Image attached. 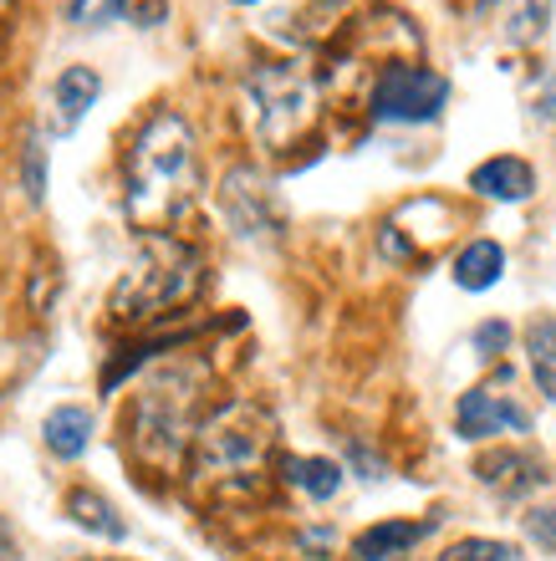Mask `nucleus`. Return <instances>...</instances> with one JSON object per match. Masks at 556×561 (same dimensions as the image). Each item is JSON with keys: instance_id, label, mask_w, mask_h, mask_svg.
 <instances>
[{"instance_id": "9b49d317", "label": "nucleus", "mask_w": 556, "mask_h": 561, "mask_svg": "<svg viewBox=\"0 0 556 561\" xmlns=\"http://www.w3.org/2000/svg\"><path fill=\"white\" fill-rule=\"evenodd\" d=\"M429 531H434V520H383V526H367L352 541V561H404Z\"/></svg>"}, {"instance_id": "cd10ccee", "label": "nucleus", "mask_w": 556, "mask_h": 561, "mask_svg": "<svg viewBox=\"0 0 556 561\" xmlns=\"http://www.w3.org/2000/svg\"><path fill=\"white\" fill-rule=\"evenodd\" d=\"M235 5H256V0H235Z\"/></svg>"}, {"instance_id": "0eeeda50", "label": "nucleus", "mask_w": 556, "mask_h": 561, "mask_svg": "<svg viewBox=\"0 0 556 561\" xmlns=\"http://www.w3.org/2000/svg\"><path fill=\"white\" fill-rule=\"evenodd\" d=\"M220 205L240 236H276V205H271V184L256 169H230L220 184Z\"/></svg>"}, {"instance_id": "f03ea898", "label": "nucleus", "mask_w": 556, "mask_h": 561, "mask_svg": "<svg viewBox=\"0 0 556 561\" xmlns=\"http://www.w3.org/2000/svg\"><path fill=\"white\" fill-rule=\"evenodd\" d=\"M200 251L184 245V240L163 236V230H148L138 240V261L133 271L113 286V322H154V317H169L174 307H184L194 291H200Z\"/></svg>"}, {"instance_id": "7ed1b4c3", "label": "nucleus", "mask_w": 556, "mask_h": 561, "mask_svg": "<svg viewBox=\"0 0 556 561\" xmlns=\"http://www.w3.org/2000/svg\"><path fill=\"white\" fill-rule=\"evenodd\" d=\"M194 399H200V368H169L133 399V414L123 419L133 455L154 470H174L184 449H194Z\"/></svg>"}, {"instance_id": "b1692460", "label": "nucleus", "mask_w": 556, "mask_h": 561, "mask_svg": "<svg viewBox=\"0 0 556 561\" xmlns=\"http://www.w3.org/2000/svg\"><path fill=\"white\" fill-rule=\"evenodd\" d=\"M526 531H531V541H536V547H556V511H531Z\"/></svg>"}, {"instance_id": "f3484780", "label": "nucleus", "mask_w": 556, "mask_h": 561, "mask_svg": "<svg viewBox=\"0 0 556 561\" xmlns=\"http://www.w3.org/2000/svg\"><path fill=\"white\" fill-rule=\"evenodd\" d=\"M281 470H286V480H292L302 495H311V501H332L337 490H342V465H337V459L302 455V459H286Z\"/></svg>"}, {"instance_id": "5701e85b", "label": "nucleus", "mask_w": 556, "mask_h": 561, "mask_svg": "<svg viewBox=\"0 0 556 561\" xmlns=\"http://www.w3.org/2000/svg\"><path fill=\"white\" fill-rule=\"evenodd\" d=\"M531 113L542 123H556V77H542L536 92H531Z\"/></svg>"}, {"instance_id": "393cba45", "label": "nucleus", "mask_w": 556, "mask_h": 561, "mask_svg": "<svg viewBox=\"0 0 556 561\" xmlns=\"http://www.w3.org/2000/svg\"><path fill=\"white\" fill-rule=\"evenodd\" d=\"M82 11H88V0H72V5H67V15H72V21H82Z\"/></svg>"}, {"instance_id": "20e7f679", "label": "nucleus", "mask_w": 556, "mask_h": 561, "mask_svg": "<svg viewBox=\"0 0 556 561\" xmlns=\"http://www.w3.org/2000/svg\"><path fill=\"white\" fill-rule=\"evenodd\" d=\"M276 449V419L261 403L235 399L200 424L190 449L194 480H246L265 465V455Z\"/></svg>"}, {"instance_id": "a878e982", "label": "nucleus", "mask_w": 556, "mask_h": 561, "mask_svg": "<svg viewBox=\"0 0 556 561\" xmlns=\"http://www.w3.org/2000/svg\"><path fill=\"white\" fill-rule=\"evenodd\" d=\"M0 561H15L11 557V536H5V531H0Z\"/></svg>"}, {"instance_id": "1a4fd4ad", "label": "nucleus", "mask_w": 556, "mask_h": 561, "mask_svg": "<svg viewBox=\"0 0 556 561\" xmlns=\"http://www.w3.org/2000/svg\"><path fill=\"white\" fill-rule=\"evenodd\" d=\"M98 92H103V77L92 72V67H67L57 72L52 92H46V118H52V134L67 138L77 123L88 118V107L98 103Z\"/></svg>"}, {"instance_id": "f257e3e1", "label": "nucleus", "mask_w": 556, "mask_h": 561, "mask_svg": "<svg viewBox=\"0 0 556 561\" xmlns=\"http://www.w3.org/2000/svg\"><path fill=\"white\" fill-rule=\"evenodd\" d=\"M194 184H200V153H194V134L179 113H154V118L133 134L128 148V215L148 230H159L163 220H174L190 205Z\"/></svg>"}, {"instance_id": "4be33fe9", "label": "nucleus", "mask_w": 556, "mask_h": 561, "mask_svg": "<svg viewBox=\"0 0 556 561\" xmlns=\"http://www.w3.org/2000/svg\"><path fill=\"white\" fill-rule=\"evenodd\" d=\"M506 342H511V327H506V322H485V327H475V353H480L485 363L506 353Z\"/></svg>"}, {"instance_id": "4468645a", "label": "nucleus", "mask_w": 556, "mask_h": 561, "mask_svg": "<svg viewBox=\"0 0 556 561\" xmlns=\"http://www.w3.org/2000/svg\"><path fill=\"white\" fill-rule=\"evenodd\" d=\"M67 516H72V526H82V531H92V536H103V541H123V536H128V520L113 511V501H107V495H98V490H88V485L67 490Z\"/></svg>"}, {"instance_id": "6e6552de", "label": "nucleus", "mask_w": 556, "mask_h": 561, "mask_svg": "<svg viewBox=\"0 0 556 561\" xmlns=\"http://www.w3.org/2000/svg\"><path fill=\"white\" fill-rule=\"evenodd\" d=\"M454 428H459V439H496V434H526L531 419L521 403H511L506 393L496 388H469L465 399L454 403Z\"/></svg>"}, {"instance_id": "39448f33", "label": "nucleus", "mask_w": 556, "mask_h": 561, "mask_svg": "<svg viewBox=\"0 0 556 561\" xmlns=\"http://www.w3.org/2000/svg\"><path fill=\"white\" fill-rule=\"evenodd\" d=\"M246 98L256 107V134L265 148H292L317 118V82L296 61H265L246 77Z\"/></svg>"}, {"instance_id": "dca6fc26", "label": "nucleus", "mask_w": 556, "mask_h": 561, "mask_svg": "<svg viewBox=\"0 0 556 561\" xmlns=\"http://www.w3.org/2000/svg\"><path fill=\"white\" fill-rule=\"evenodd\" d=\"M526 363L536 388H542V399L556 403V317H536L526 327Z\"/></svg>"}, {"instance_id": "aec40b11", "label": "nucleus", "mask_w": 556, "mask_h": 561, "mask_svg": "<svg viewBox=\"0 0 556 561\" xmlns=\"http://www.w3.org/2000/svg\"><path fill=\"white\" fill-rule=\"evenodd\" d=\"M444 561H515V547L506 541H490V536H465L444 551Z\"/></svg>"}, {"instance_id": "9d476101", "label": "nucleus", "mask_w": 556, "mask_h": 561, "mask_svg": "<svg viewBox=\"0 0 556 561\" xmlns=\"http://www.w3.org/2000/svg\"><path fill=\"white\" fill-rule=\"evenodd\" d=\"M469 190L485 194V199H500V205H521V199L536 194V169L526 159H515V153H496L469 174Z\"/></svg>"}, {"instance_id": "bb28decb", "label": "nucleus", "mask_w": 556, "mask_h": 561, "mask_svg": "<svg viewBox=\"0 0 556 561\" xmlns=\"http://www.w3.org/2000/svg\"><path fill=\"white\" fill-rule=\"evenodd\" d=\"M72 561H128V557H72Z\"/></svg>"}, {"instance_id": "423d86ee", "label": "nucleus", "mask_w": 556, "mask_h": 561, "mask_svg": "<svg viewBox=\"0 0 556 561\" xmlns=\"http://www.w3.org/2000/svg\"><path fill=\"white\" fill-rule=\"evenodd\" d=\"M450 103V82L429 67H383L373 82V118L378 123H434Z\"/></svg>"}, {"instance_id": "412c9836", "label": "nucleus", "mask_w": 556, "mask_h": 561, "mask_svg": "<svg viewBox=\"0 0 556 561\" xmlns=\"http://www.w3.org/2000/svg\"><path fill=\"white\" fill-rule=\"evenodd\" d=\"M107 15H123L128 26H159L163 15H169V0H107L103 5Z\"/></svg>"}, {"instance_id": "6ab92c4d", "label": "nucleus", "mask_w": 556, "mask_h": 561, "mask_svg": "<svg viewBox=\"0 0 556 561\" xmlns=\"http://www.w3.org/2000/svg\"><path fill=\"white\" fill-rule=\"evenodd\" d=\"M21 179H26V199L31 205H42L46 199V148L36 134H26V144H21Z\"/></svg>"}, {"instance_id": "f8f14e48", "label": "nucleus", "mask_w": 556, "mask_h": 561, "mask_svg": "<svg viewBox=\"0 0 556 561\" xmlns=\"http://www.w3.org/2000/svg\"><path fill=\"white\" fill-rule=\"evenodd\" d=\"M42 439L57 459H82L92 444V414L82 403H61V409H52L42 419Z\"/></svg>"}, {"instance_id": "2eb2a0df", "label": "nucleus", "mask_w": 556, "mask_h": 561, "mask_svg": "<svg viewBox=\"0 0 556 561\" xmlns=\"http://www.w3.org/2000/svg\"><path fill=\"white\" fill-rule=\"evenodd\" d=\"M506 276V251L496 240H469L465 251L454 255V286L459 291H490Z\"/></svg>"}, {"instance_id": "a211bd4d", "label": "nucleus", "mask_w": 556, "mask_h": 561, "mask_svg": "<svg viewBox=\"0 0 556 561\" xmlns=\"http://www.w3.org/2000/svg\"><path fill=\"white\" fill-rule=\"evenodd\" d=\"M552 21V0H515L511 15H506V42L531 46Z\"/></svg>"}, {"instance_id": "ddd939ff", "label": "nucleus", "mask_w": 556, "mask_h": 561, "mask_svg": "<svg viewBox=\"0 0 556 561\" xmlns=\"http://www.w3.org/2000/svg\"><path fill=\"white\" fill-rule=\"evenodd\" d=\"M475 474H480L490 490H500V495H526V490L542 485V459L521 455V449H506V455H490L475 465Z\"/></svg>"}]
</instances>
